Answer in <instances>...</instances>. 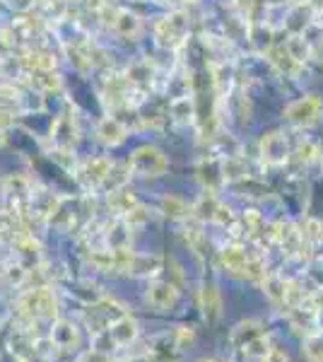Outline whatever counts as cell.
<instances>
[{
  "mask_svg": "<svg viewBox=\"0 0 323 362\" xmlns=\"http://www.w3.org/2000/svg\"><path fill=\"white\" fill-rule=\"evenodd\" d=\"M15 317L20 319L25 331L34 326L36 321H56L60 317L58 295L51 285H32L22 290L20 297L15 299Z\"/></svg>",
  "mask_w": 323,
  "mask_h": 362,
  "instance_id": "1",
  "label": "cell"
},
{
  "mask_svg": "<svg viewBox=\"0 0 323 362\" xmlns=\"http://www.w3.org/2000/svg\"><path fill=\"white\" fill-rule=\"evenodd\" d=\"M179 299H181V290H179V285L172 283V280L152 278L150 283H147L145 304L152 309V312H159V314L174 312Z\"/></svg>",
  "mask_w": 323,
  "mask_h": 362,
  "instance_id": "2",
  "label": "cell"
},
{
  "mask_svg": "<svg viewBox=\"0 0 323 362\" xmlns=\"http://www.w3.org/2000/svg\"><path fill=\"white\" fill-rule=\"evenodd\" d=\"M131 171L137 176H162L169 169V162L164 157V152L155 145H140L133 150L131 160Z\"/></svg>",
  "mask_w": 323,
  "mask_h": 362,
  "instance_id": "3",
  "label": "cell"
},
{
  "mask_svg": "<svg viewBox=\"0 0 323 362\" xmlns=\"http://www.w3.org/2000/svg\"><path fill=\"white\" fill-rule=\"evenodd\" d=\"M188 34V17L183 12H172L169 17H162L155 22V36L162 46L167 49H179L183 46Z\"/></svg>",
  "mask_w": 323,
  "mask_h": 362,
  "instance_id": "4",
  "label": "cell"
},
{
  "mask_svg": "<svg viewBox=\"0 0 323 362\" xmlns=\"http://www.w3.org/2000/svg\"><path fill=\"white\" fill-rule=\"evenodd\" d=\"M137 94L135 89L131 87V83L126 80V75H118V73H111L107 80H104V104L109 109H128L131 107V97Z\"/></svg>",
  "mask_w": 323,
  "mask_h": 362,
  "instance_id": "5",
  "label": "cell"
},
{
  "mask_svg": "<svg viewBox=\"0 0 323 362\" xmlns=\"http://www.w3.org/2000/svg\"><path fill=\"white\" fill-rule=\"evenodd\" d=\"M49 338L56 345L54 352H73V350H78L80 341H82L78 323H73L70 319H60V317L56 319L54 326H51Z\"/></svg>",
  "mask_w": 323,
  "mask_h": 362,
  "instance_id": "6",
  "label": "cell"
},
{
  "mask_svg": "<svg viewBox=\"0 0 323 362\" xmlns=\"http://www.w3.org/2000/svg\"><path fill=\"white\" fill-rule=\"evenodd\" d=\"M111 164L113 162L109 160V157H92V160H85L82 164L75 169V174H78V181L85 189H102Z\"/></svg>",
  "mask_w": 323,
  "mask_h": 362,
  "instance_id": "7",
  "label": "cell"
},
{
  "mask_svg": "<svg viewBox=\"0 0 323 362\" xmlns=\"http://www.w3.org/2000/svg\"><path fill=\"white\" fill-rule=\"evenodd\" d=\"M321 99L318 97H304V99H297V102H292L287 109H285V116H287L289 123H294V126H313V123L318 121V116H321Z\"/></svg>",
  "mask_w": 323,
  "mask_h": 362,
  "instance_id": "8",
  "label": "cell"
},
{
  "mask_svg": "<svg viewBox=\"0 0 323 362\" xmlns=\"http://www.w3.org/2000/svg\"><path fill=\"white\" fill-rule=\"evenodd\" d=\"M198 307H201L205 321L215 323L222 319V307H225V304H222V292L215 280L201 283V290H198Z\"/></svg>",
  "mask_w": 323,
  "mask_h": 362,
  "instance_id": "9",
  "label": "cell"
},
{
  "mask_svg": "<svg viewBox=\"0 0 323 362\" xmlns=\"http://www.w3.org/2000/svg\"><path fill=\"white\" fill-rule=\"evenodd\" d=\"M107 331L109 336H111V341L116 343V348H126V345H133V343L140 338V323H137V319H133L131 314H123L116 321L109 323Z\"/></svg>",
  "mask_w": 323,
  "mask_h": 362,
  "instance_id": "10",
  "label": "cell"
},
{
  "mask_svg": "<svg viewBox=\"0 0 323 362\" xmlns=\"http://www.w3.org/2000/svg\"><path fill=\"white\" fill-rule=\"evenodd\" d=\"M78 123L70 114H60L58 118L51 126V140H54V147H60V150H73V145L78 142Z\"/></svg>",
  "mask_w": 323,
  "mask_h": 362,
  "instance_id": "11",
  "label": "cell"
},
{
  "mask_svg": "<svg viewBox=\"0 0 323 362\" xmlns=\"http://www.w3.org/2000/svg\"><path fill=\"white\" fill-rule=\"evenodd\" d=\"M217 261H220V266L230 275L244 278V268H246V261H249V254H246V249L239 242H232V244L222 246L220 254H217Z\"/></svg>",
  "mask_w": 323,
  "mask_h": 362,
  "instance_id": "12",
  "label": "cell"
},
{
  "mask_svg": "<svg viewBox=\"0 0 323 362\" xmlns=\"http://www.w3.org/2000/svg\"><path fill=\"white\" fill-rule=\"evenodd\" d=\"M260 157L265 164H285L289 157L287 138L282 133H270L260 140Z\"/></svg>",
  "mask_w": 323,
  "mask_h": 362,
  "instance_id": "13",
  "label": "cell"
},
{
  "mask_svg": "<svg viewBox=\"0 0 323 362\" xmlns=\"http://www.w3.org/2000/svg\"><path fill=\"white\" fill-rule=\"evenodd\" d=\"M131 237L133 227L123 217H116L104 225V246L107 249H131Z\"/></svg>",
  "mask_w": 323,
  "mask_h": 362,
  "instance_id": "14",
  "label": "cell"
},
{
  "mask_svg": "<svg viewBox=\"0 0 323 362\" xmlns=\"http://www.w3.org/2000/svg\"><path fill=\"white\" fill-rule=\"evenodd\" d=\"M155 68L150 65V61H137V63L128 65L126 70V80L131 83V87L135 89L137 94L147 92V89L155 85Z\"/></svg>",
  "mask_w": 323,
  "mask_h": 362,
  "instance_id": "15",
  "label": "cell"
},
{
  "mask_svg": "<svg viewBox=\"0 0 323 362\" xmlns=\"http://www.w3.org/2000/svg\"><path fill=\"white\" fill-rule=\"evenodd\" d=\"M258 336H263V323H260L258 319H244V321H239L232 328L230 343L234 345V350H241L246 343H251Z\"/></svg>",
  "mask_w": 323,
  "mask_h": 362,
  "instance_id": "16",
  "label": "cell"
},
{
  "mask_svg": "<svg viewBox=\"0 0 323 362\" xmlns=\"http://www.w3.org/2000/svg\"><path fill=\"white\" fill-rule=\"evenodd\" d=\"M126 136H128V128L123 126L118 118L107 116V118H102V121H99L97 138H99V142H104V145H109V147L121 145V142L126 140Z\"/></svg>",
  "mask_w": 323,
  "mask_h": 362,
  "instance_id": "17",
  "label": "cell"
},
{
  "mask_svg": "<svg viewBox=\"0 0 323 362\" xmlns=\"http://www.w3.org/2000/svg\"><path fill=\"white\" fill-rule=\"evenodd\" d=\"M268 58H270V63L285 75H297L299 68H302V61L294 58V54L287 49V46H270Z\"/></svg>",
  "mask_w": 323,
  "mask_h": 362,
  "instance_id": "18",
  "label": "cell"
},
{
  "mask_svg": "<svg viewBox=\"0 0 323 362\" xmlns=\"http://www.w3.org/2000/svg\"><path fill=\"white\" fill-rule=\"evenodd\" d=\"M137 203H140V201L135 198V193L128 191L126 187L118 189V191L107 193V206H109V211H111L116 217H126L128 213H131L133 208L137 206Z\"/></svg>",
  "mask_w": 323,
  "mask_h": 362,
  "instance_id": "19",
  "label": "cell"
},
{
  "mask_svg": "<svg viewBox=\"0 0 323 362\" xmlns=\"http://www.w3.org/2000/svg\"><path fill=\"white\" fill-rule=\"evenodd\" d=\"M111 30L116 32L118 36H126V39H135L142 32V22L137 20V15H133L131 10H118L116 17H113Z\"/></svg>",
  "mask_w": 323,
  "mask_h": 362,
  "instance_id": "20",
  "label": "cell"
},
{
  "mask_svg": "<svg viewBox=\"0 0 323 362\" xmlns=\"http://www.w3.org/2000/svg\"><path fill=\"white\" fill-rule=\"evenodd\" d=\"M30 75V85L32 89L36 92L46 94V92H60L63 83H60V75L56 70H34V73H27Z\"/></svg>",
  "mask_w": 323,
  "mask_h": 362,
  "instance_id": "21",
  "label": "cell"
},
{
  "mask_svg": "<svg viewBox=\"0 0 323 362\" xmlns=\"http://www.w3.org/2000/svg\"><path fill=\"white\" fill-rule=\"evenodd\" d=\"M159 211L164 213L167 217H172V220H188V217H193V206H188L183 198L179 196H164L159 203Z\"/></svg>",
  "mask_w": 323,
  "mask_h": 362,
  "instance_id": "22",
  "label": "cell"
},
{
  "mask_svg": "<svg viewBox=\"0 0 323 362\" xmlns=\"http://www.w3.org/2000/svg\"><path fill=\"white\" fill-rule=\"evenodd\" d=\"M131 164H118V162H113L111 164V169H109V174H107V181H104V191L107 193H111V191H118V189H123L131 181Z\"/></svg>",
  "mask_w": 323,
  "mask_h": 362,
  "instance_id": "23",
  "label": "cell"
},
{
  "mask_svg": "<svg viewBox=\"0 0 323 362\" xmlns=\"http://www.w3.org/2000/svg\"><path fill=\"white\" fill-rule=\"evenodd\" d=\"M27 280H30V268L20 259L3 266V283H8L10 288H25Z\"/></svg>",
  "mask_w": 323,
  "mask_h": 362,
  "instance_id": "24",
  "label": "cell"
},
{
  "mask_svg": "<svg viewBox=\"0 0 323 362\" xmlns=\"http://www.w3.org/2000/svg\"><path fill=\"white\" fill-rule=\"evenodd\" d=\"M172 118L179 123H191L193 118H196V104H193V97H188V94H181L179 99H174L172 102Z\"/></svg>",
  "mask_w": 323,
  "mask_h": 362,
  "instance_id": "25",
  "label": "cell"
},
{
  "mask_svg": "<svg viewBox=\"0 0 323 362\" xmlns=\"http://www.w3.org/2000/svg\"><path fill=\"white\" fill-rule=\"evenodd\" d=\"M285 288H287V278H282V275H278V273H270L263 283V290H265V295H268V299L273 304H278V307H285Z\"/></svg>",
  "mask_w": 323,
  "mask_h": 362,
  "instance_id": "26",
  "label": "cell"
},
{
  "mask_svg": "<svg viewBox=\"0 0 323 362\" xmlns=\"http://www.w3.org/2000/svg\"><path fill=\"white\" fill-rule=\"evenodd\" d=\"M159 270H162V259H159V256L135 254V259H133V270H131V273L150 278V275H157Z\"/></svg>",
  "mask_w": 323,
  "mask_h": 362,
  "instance_id": "27",
  "label": "cell"
},
{
  "mask_svg": "<svg viewBox=\"0 0 323 362\" xmlns=\"http://www.w3.org/2000/svg\"><path fill=\"white\" fill-rule=\"evenodd\" d=\"M268 266L260 256L256 254H249V261H246V268H244V278L249 283H256V285H263L265 278H268Z\"/></svg>",
  "mask_w": 323,
  "mask_h": 362,
  "instance_id": "28",
  "label": "cell"
},
{
  "mask_svg": "<svg viewBox=\"0 0 323 362\" xmlns=\"http://www.w3.org/2000/svg\"><path fill=\"white\" fill-rule=\"evenodd\" d=\"M220 176H222V181H227V184L244 179L246 176L244 162H241L239 157H227V160L222 162V167H220Z\"/></svg>",
  "mask_w": 323,
  "mask_h": 362,
  "instance_id": "29",
  "label": "cell"
},
{
  "mask_svg": "<svg viewBox=\"0 0 323 362\" xmlns=\"http://www.w3.org/2000/svg\"><path fill=\"white\" fill-rule=\"evenodd\" d=\"M268 350H270V341H268V336H258V338H254L251 343H246L244 348H241V352H244V357H249V360H256V362H260L263 360L265 355H268Z\"/></svg>",
  "mask_w": 323,
  "mask_h": 362,
  "instance_id": "30",
  "label": "cell"
},
{
  "mask_svg": "<svg viewBox=\"0 0 323 362\" xmlns=\"http://www.w3.org/2000/svg\"><path fill=\"white\" fill-rule=\"evenodd\" d=\"M302 242H307V244H318V242L323 239V222L321 220H313V217H309L307 222L302 225Z\"/></svg>",
  "mask_w": 323,
  "mask_h": 362,
  "instance_id": "31",
  "label": "cell"
},
{
  "mask_svg": "<svg viewBox=\"0 0 323 362\" xmlns=\"http://www.w3.org/2000/svg\"><path fill=\"white\" fill-rule=\"evenodd\" d=\"M304 352H307V357L311 362H323V338L318 336V333L307 336V341H304Z\"/></svg>",
  "mask_w": 323,
  "mask_h": 362,
  "instance_id": "32",
  "label": "cell"
},
{
  "mask_svg": "<svg viewBox=\"0 0 323 362\" xmlns=\"http://www.w3.org/2000/svg\"><path fill=\"white\" fill-rule=\"evenodd\" d=\"M193 343H196V328L193 326H179L177 331H174V345H177L179 350H188Z\"/></svg>",
  "mask_w": 323,
  "mask_h": 362,
  "instance_id": "33",
  "label": "cell"
},
{
  "mask_svg": "<svg viewBox=\"0 0 323 362\" xmlns=\"http://www.w3.org/2000/svg\"><path fill=\"white\" fill-rule=\"evenodd\" d=\"M150 217H152V213L147 211V208L142 206V203H137V206L133 208V211L128 213V215L123 217V220H126V222H128V225H131V227H142V225H145L147 220H150Z\"/></svg>",
  "mask_w": 323,
  "mask_h": 362,
  "instance_id": "34",
  "label": "cell"
},
{
  "mask_svg": "<svg viewBox=\"0 0 323 362\" xmlns=\"http://www.w3.org/2000/svg\"><path fill=\"white\" fill-rule=\"evenodd\" d=\"M297 155H299V160H302L304 164H311V162H316L318 157H321V150H318L316 142L304 140L302 145L297 147Z\"/></svg>",
  "mask_w": 323,
  "mask_h": 362,
  "instance_id": "35",
  "label": "cell"
},
{
  "mask_svg": "<svg viewBox=\"0 0 323 362\" xmlns=\"http://www.w3.org/2000/svg\"><path fill=\"white\" fill-rule=\"evenodd\" d=\"M75 362H118V360L111 357V352H102L97 348H89V350L80 352V357Z\"/></svg>",
  "mask_w": 323,
  "mask_h": 362,
  "instance_id": "36",
  "label": "cell"
},
{
  "mask_svg": "<svg viewBox=\"0 0 323 362\" xmlns=\"http://www.w3.org/2000/svg\"><path fill=\"white\" fill-rule=\"evenodd\" d=\"M12 225H15V215L0 208V237H3V235H10V232H12Z\"/></svg>",
  "mask_w": 323,
  "mask_h": 362,
  "instance_id": "37",
  "label": "cell"
},
{
  "mask_svg": "<svg viewBox=\"0 0 323 362\" xmlns=\"http://www.w3.org/2000/svg\"><path fill=\"white\" fill-rule=\"evenodd\" d=\"M260 362H289V355L282 350V348H278V345H270L268 355H265Z\"/></svg>",
  "mask_w": 323,
  "mask_h": 362,
  "instance_id": "38",
  "label": "cell"
},
{
  "mask_svg": "<svg viewBox=\"0 0 323 362\" xmlns=\"http://www.w3.org/2000/svg\"><path fill=\"white\" fill-rule=\"evenodd\" d=\"M15 109H10V107H0V128H5V131H8V128H10L12 126V123H15Z\"/></svg>",
  "mask_w": 323,
  "mask_h": 362,
  "instance_id": "39",
  "label": "cell"
},
{
  "mask_svg": "<svg viewBox=\"0 0 323 362\" xmlns=\"http://www.w3.org/2000/svg\"><path fill=\"white\" fill-rule=\"evenodd\" d=\"M10 3L17 10H30L32 6H49L51 0H10Z\"/></svg>",
  "mask_w": 323,
  "mask_h": 362,
  "instance_id": "40",
  "label": "cell"
},
{
  "mask_svg": "<svg viewBox=\"0 0 323 362\" xmlns=\"http://www.w3.org/2000/svg\"><path fill=\"white\" fill-rule=\"evenodd\" d=\"M80 3H82V8H87V10L99 12L104 8V3H107V0H80Z\"/></svg>",
  "mask_w": 323,
  "mask_h": 362,
  "instance_id": "41",
  "label": "cell"
},
{
  "mask_svg": "<svg viewBox=\"0 0 323 362\" xmlns=\"http://www.w3.org/2000/svg\"><path fill=\"white\" fill-rule=\"evenodd\" d=\"M123 362H152V357L142 352V355H131L128 360H123Z\"/></svg>",
  "mask_w": 323,
  "mask_h": 362,
  "instance_id": "42",
  "label": "cell"
},
{
  "mask_svg": "<svg viewBox=\"0 0 323 362\" xmlns=\"http://www.w3.org/2000/svg\"><path fill=\"white\" fill-rule=\"evenodd\" d=\"M198 362H220V360H215V357H201Z\"/></svg>",
  "mask_w": 323,
  "mask_h": 362,
  "instance_id": "43",
  "label": "cell"
},
{
  "mask_svg": "<svg viewBox=\"0 0 323 362\" xmlns=\"http://www.w3.org/2000/svg\"><path fill=\"white\" fill-rule=\"evenodd\" d=\"M0 280H3V266H0Z\"/></svg>",
  "mask_w": 323,
  "mask_h": 362,
  "instance_id": "44",
  "label": "cell"
},
{
  "mask_svg": "<svg viewBox=\"0 0 323 362\" xmlns=\"http://www.w3.org/2000/svg\"><path fill=\"white\" fill-rule=\"evenodd\" d=\"M157 3H167V0H157Z\"/></svg>",
  "mask_w": 323,
  "mask_h": 362,
  "instance_id": "45",
  "label": "cell"
},
{
  "mask_svg": "<svg viewBox=\"0 0 323 362\" xmlns=\"http://www.w3.org/2000/svg\"><path fill=\"white\" fill-rule=\"evenodd\" d=\"M70 3H73V0H70Z\"/></svg>",
  "mask_w": 323,
  "mask_h": 362,
  "instance_id": "46",
  "label": "cell"
}]
</instances>
